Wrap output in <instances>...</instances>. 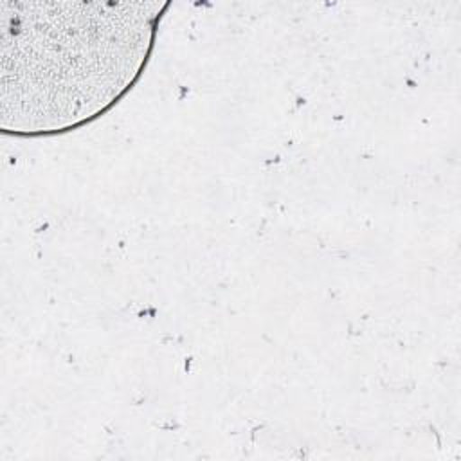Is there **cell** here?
<instances>
[{"label":"cell","mask_w":461,"mask_h":461,"mask_svg":"<svg viewBox=\"0 0 461 461\" xmlns=\"http://www.w3.org/2000/svg\"><path fill=\"white\" fill-rule=\"evenodd\" d=\"M5 16L2 112L14 133L95 119L139 79L167 4H14Z\"/></svg>","instance_id":"1"}]
</instances>
